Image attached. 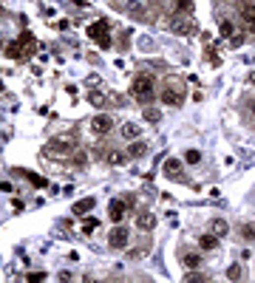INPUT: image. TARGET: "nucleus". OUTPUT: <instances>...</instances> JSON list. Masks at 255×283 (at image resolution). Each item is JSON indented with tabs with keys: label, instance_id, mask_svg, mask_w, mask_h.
<instances>
[{
	"label": "nucleus",
	"instance_id": "1",
	"mask_svg": "<svg viewBox=\"0 0 255 283\" xmlns=\"http://www.w3.org/2000/svg\"><path fill=\"white\" fill-rule=\"evenodd\" d=\"M37 51V37L32 31H20L17 40H12L9 45H3V54L9 60H29Z\"/></svg>",
	"mask_w": 255,
	"mask_h": 283
},
{
	"label": "nucleus",
	"instance_id": "2",
	"mask_svg": "<svg viewBox=\"0 0 255 283\" xmlns=\"http://www.w3.org/2000/svg\"><path fill=\"white\" fill-rule=\"evenodd\" d=\"M187 96V88H185V79L182 77H164L162 82V91H159V99L167 105V108H179Z\"/></svg>",
	"mask_w": 255,
	"mask_h": 283
},
{
	"label": "nucleus",
	"instance_id": "3",
	"mask_svg": "<svg viewBox=\"0 0 255 283\" xmlns=\"http://www.w3.org/2000/svg\"><path fill=\"white\" fill-rule=\"evenodd\" d=\"M130 96L139 102V105H151L153 96H156V82H153L151 74H136L133 82H130Z\"/></svg>",
	"mask_w": 255,
	"mask_h": 283
},
{
	"label": "nucleus",
	"instance_id": "4",
	"mask_svg": "<svg viewBox=\"0 0 255 283\" xmlns=\"http://www.w3.org/2000/svg\"><path fill=\"white\" fill-rule=\"evenodd\" d=\"M74 142H60V139H54V142H48L46 147H43V158L46 161H51V164H71L68 158L74 156Z\"/></svg>",
	"mask_w": 255,
	"mask_h": 283
},
{
	"label": "nucleus",
	"instance_id": "5",
	"mask_svg": "<svg viewBox=\"0 0 255 283\" xmlns=\"http://www.w3.org/2000/svg\"><path fill=\"white\" fill-rule=\"evenodd\" d=\"M85 31H88V37H91V40H96V43L102 45V48H108V45H111V23H108V20L91 23Z\"/></svg>",
	"mask_w": 255,
	"mask_h": 283
},
{
	"label": "nucleus",
	"instance_id": "6",
	"mask_svg": "<svg viewBox=\"0 0 255 283\" xmlns=\"http://www.w3.org/2000/svg\"><path fill=\"white\" fill-rule=\"evenodd\" d=\"M111 127H114V119H111L108 113H96V116L91 119V130L96 136H108L111 133Z\"/></svg>",
	"mask_w": 255,
	"mask_h": 283
},
{
	"label": "nucleus",
	"instance_id": "7",
	"mask_svg": "<svg viewBox=\"0 0 255 283\" xmlns=\"http://www.w3.org/2000/svg\"><path fill=\"white\" fill-rule=\"evenodd\" d=\"M128 238H130L128 226H114V229H111V235H108V244H111L114 249H125L128 247Z\"/></svg>",
	"mask_w": 255,
	"mask_h": 283
},
{
	"label": "nucleus",
	"instance_id": "8",
	"mask_svg": "<svg viewBox=\"0 0 255 283\" xmlns=\"http://www.w3.org/2000/svg\"><path fill=\"white\" fill-rule=\"evenodd\" d=\"M125 213H128L125 201H122V198H114V201H111V207H108V215H111V221H116V224H119V221L125 218Z\"/></svg>",
	"mask_w": 255,
	"mask_h": 283
},
{
	"label": "nucleus",
	"instance_id": "9",
	"mask_svg": "<svg viewBox=\"0 0 255 283\" xmlns=\"http://www.w3.org/2000/svg\"><path fill=\"white\" fill-rule=\"evenodd\" d=\"M125 153L122 150H102V161H108L111 167H119V164H125Z\"/></svg>",
	"mask_w": 255,
	"mask_h": 283
},
{
	"label": "nucleus",
	"instance_id": "10",
	"mask_svg": "<svg viewBox=\"0 0 255 283\" xmlns=\"http://www.w3.org/2000/svg\"><path fill=\"white\" fill-rule=\"evenodd\" d=\"M164 173L170 176V179H179V181H185V173H182V164H179V158H167L164 161Z\"/></svg>",
	"mask_w": 255,
	"mask_h": 283
},
{
	"label": "nucleus",
	"instance_id": "11",
	"mask_svg": "<svg viewBox=\"0 0 255 283\" xmlns=\"http://www.w3.org/2000/svg\"><path fill=\"white\" fill-rule=\"evenodd\" d=\"M170 31H176V34H193V31H196V23H193V20H173V23H170Z\"/></svg>",
	"mask_w": 255,
	"mask_h": 283
},
{
	"label": "nucleus",
	"instance_id": "12",
	"mask_svg": "<svg viewBox=\"0 0 255 283\" xmlns=\"http://www.w3.org/2000/svg\"><path fill=\"white\" fill-rule=\"evenodd\" d=\"M210 232H213V235H219V238H224L227 232H230V224H227L224 218H213V221H210Z\"/></svg>",
	"mask_w": 255,
	"mask_h": 283
},
{
	"label": "nucleus",
	"instance_id": "13",
	"mask_svg": "<svg viewBox=\"0 0 255 283\" xmlns=\"http://www.w3.org/2000/svg\"><path fill=\"white\" fill-rule=\"evenodd\" d=\"M136 226H139L142 232H151L153 226H156V218H153L151 213H139V218H136Z\"/></svg>",
	"mask_w": 255,
	"mask_h": 283
},
{
	"label": "nucleus",
	"instance_id": "14",
	"mask_svg": "<svg viewBox=\"0 0 255 283\" xmlns=\"http://www.w3.org/2000/svg\"><path fill=\"white\" fill-rule=\"evenodd\" d=\"M88 164V153L82 147H74V156H71V167H85Z\"/></svg>",
	"mask_w": 255,
	"mask_h": 283
},
{
	"label": "nucleus",
	"instance_id": "15",
	"mask_svg": "<svg viewBox=\"0 0 255 283\" xmlns=\"http://www.w3.org/2000/svg\"><path fill=\"white\" fill-rule=\"evenodd\" d=\"M241 17H244V23H250V26H253V31H255V3H244V6H241Z\"/></svg>",
	"mask_w": 255,
	"mask_h": 283
},
{
	"label": "nucleus",
	"instance_id": "16",
	"mask_svg": "<svg viewBox=\"0 0 255 283\" xmlns=\"http://www.w3.org/2000/svg\"><path fill=\"white\" fill-rule=\"evenodd\" d=\"M198 247L204 249V252H213V249L219 247V235H213V232H210V235H201V241H198Z\"/></svg>",
	"mask_w": 255,
	"mask_h": 283
},
{
	"label": "nucleus",
	"instance_id": "17",
	"mask_svg": "<svg viewBox=\"0 0 255 283\" xmlns=\"http://www.w3.org/2000/svg\"><path fill=\"white\" fill-rule=\"evenodd\" d=\"M94 204H96L94 198H82V201H77V204H74V215H85V213H91Z\"/></svg>",
	"mask_w": 255,
	"mask_h": 283
},
{
	"label": "nucleus",
	"instance_id": "18",
	"mask_svg": "<svg viewBox=\"0 0 255 283\" xmlns=\"http://www.w3.org/2000/svg\"><path fill=\"white\" fill-rule=\"evenodd\" d=\"M148 153V145L145 142H133V145L128 147V158H139V156H145Z\"/></svg>",
	"mask_w": 255,
	"mask_h": 283
},
{
	"label": "nucleus",
	"instance_id": "19",
	"mask_svg": "<svg viewBox=\"0 0 255 283\" xmlns=\"http://www.w3.org/2000/svg\"><path fill=\"white\" fill-rule=\"evenodd\" d=\"M193 11V0H173V14H190Z\"/></svg>",
	"mask_w": 255,
	"mask_h": 283
},
{
	"label": "nucleus",
	"instance_id": "20",
	"mask_svg": "<svg viewBox=\"0 0 255 283\" xmlns=\"http://www.w3.org/2000/svg\"><path fill=\"white\" fill-rule=\"evenodd\" d=\"M142 116H145V122H159L162 119V113H159V108H153V105H145V111H142Z\"/></svg>",
	"mask_w": 255,
	"mask_h": 283
},
{
	"label": "nucleus",
	"instance_id": "21",
	"mask_svg": "<svg viewBox=\"0 0 255 283\" xmlns=\"http://www.w3.org/2000/svg\"><path fill=\"white\" fill-rule=\"evenodd\" d=\"M17 176H26V179L32 181L34 187H46V184H48V181L43 179V176H37V173H29V170H17Z\"/></svg>",
	"mask_w": 255,
	"mask_h": 283
},
{
	"label": "nucleus",
	"instance_id": "22",
	"mask_svg": "<svg viewBox=\"0 0 255 283\" xmlns=\"http://www.w3.org/2000/svg\"><path fill=\"white\" fill-rule=\"evenodd\" d=\"M238 235H241L244 241H255V224H253V221L241 224V226H238Z\"/></svg>",
	"mask_w": 255,
	"mask_h": 283
},
{
	"label": "nucleus",
	"instance_id": "23",
	"mask_svg": "<svg viewBox=\"0 0 255 283\" xmlns=\"http://www.w3.org/2000/svg\"><path fill=\"white\" fill-rule=\"evenodd\" d=\"M219 34H221V37H227V40L235 37V26H232V20H221L219 23Z\"/></svg>",
	"mask_w": 255,
	"mask_h": 283
},
{
	"label": "nucleus",
	"instance_id": "24",
	"mask_svg": "<svg viewBox=\"0 0 255 283\" xmlns=\"http://www.w3.org/2000/svg\"><path fill=\"white\" fill-rule=\"evenodd\" d=\"M122 136H125V139H136V136H139V125L125 122L122 125Z\"/></svg>",
	"mask_w": 255,
	"mask_h": 283
},
{
	"label": "nucleus",
	"instance_id": "25",
	"mask_svg": "<svg viewBox=\"0 0 255 283\" xmlns=\"http://www.w3.org/2000/svg\"><path fill=\"white\" fill-rule=\"evenodd\" d=\"M182 260H185V266H187V269H198V266H201V258H198L196 252H187V255H185Z\"/></svg>",
	"mask_w": 255,
	"mask_h": 283
},
{
	"label": "nucleus",
	"instance_id": "26",
	"mask_svg": "<svg viewBox=\"0 0 255 283\" xmlns=\"http://www.w3.org/2000/svg\"><path fill=\"white\" fill-rule=\"evenodd\" d=\"M227 278H230V281H241V278H244V269H241V263H232L230 269H227Z\"/></svg>",
	"mask_w": 255,
	"mask_h": 283
},
{
	"label": "nucleus",
	"instance_id": "27",
	"mask_svg": "<svg viewBox=\"0 0 255 283\" xmlns=\"http://www.w3.org/2000/svg\"><path fill=\"white\" fill-rule=\"evenodd\" d=\"M96 226H99V221H96V218H85V221H82V232H85V235H91Z\"/></svg>",
	"mask_w": 255,
	"mask_h": 283
},
{
	"label": "nucleus",
	"instance_id": "28",
	"mask_svg": "<svg viewBox=\"0 0 255 283\" xmlns=\"http://www.w3.org/2000/svg\"><path fill=\"white\" fill-rule=\"evenodd\" d=\"M185 161H187V164H198V161H201V153H198V150H187Z\"/></svg>",
	"mask_w": 255,
	"mask_h": 283
},
{
	"label": "nucleus",
	"instance_id": "29",
	"mask_svg": "<svg viewBox=\"0 0 255 283\" xmlns=\"http://www.w3.org/2000/svg\"><path fill=\"white\" fill-rule=\"evenodd\" d=\"M148 252H151L148 247H136V249H130V252H128V258H145Z\"/></svg>",
	"mask_w": 255,
	"mask_h": 283
},
{
	"label": "nucleus",
	"instance_id": "30",
	"mask_svg": "<svg viewBox=\"0 0 255 283\" xmlns=\"http://www.w3.org/2000/svg\"><path fill=\"white\" fill-rule=\"evenodd\" d=\"M29 281H46V272H32Z\"/></svg>",
	"mask_w": 255,
	"mask_h": 283
},
{
	"label": "nucleus",
	"instance_id": "31",
	"mask_svg": "<svg viewBox=\"0 0 255 283\" xmlns=\"http://www.w3.org/2000/svg\"><path fill=\"white\" fill-rule=\"evenodd\" d=\"M12 190V184H9V181H0V192H9Z\"/></svg>",
	"mask_w": 255,
	"mask_h": 283
},
{
	"label": "nucleus",
	"instance_id": "32",
	"mask_svg": "<svg viewBox=\"0 0 255 283\" xmlns=\"http://www.w3.org/2000/svg\"><path fill=\"white\" fill-rule=\"evenodd\" d=\"M247 111H250V113L255 116V99H250V105H247Z\"/></svg>",
	"mask_w": 255,
	"mask_h": 283
},
{
	"label": "nucleus",
	"instance_id": "33",
	"mask_svg": "<svg viewBox=\"0 0 255 283\" xmlns=\"http://www.w3.org/2000/svg\"><path fill=\"white\" fill-rule=\"evenodd\" d=\"M250 82H253V85H255V71H250Z\"/></svg>",
	"mask_w": 255,
	"mask_h": 283
},
{
	"label": "nucleus",
	"instance_id": "34",
	"mask_svg": "<svg viewBox=\"0 0 255 283\" xmlns=\"http://www.w3.org/2000/svg\"><path fill=\"white\" fill-rule=\"evenodd\" d=\"M3 17H6V11H3V9H0V20H3Z\"/></svg>",
	"mask_w": 255,
	"mask_h": 283
},
{
	"label": "nucleus",
	"instance_id": "35",
	"mask_svg": "<svg viewBox=\"0 0 255 283\" xmlns=\"http://www.w3.org/2000/svg\"><path fill=\"white\" fill-rule=\"evenodd\" d=\"M0 51H3V40H0Z\"/></svg>",
	"mask_w": 255,
	"mask_h": 283
},
{
	"label": "nucleus",
	"instance_id": "36",
	"mask_svg": "<svg viewBox=\"0 0 255 283\" xmlns=\"http://www.w3.org/2000/svg\"><path fill=\"white\" fill-rule=\"evenodd\" d=\"M0 91H3V85H0Z\"/></svg>",
	"mask_w": 255,
	"mask_h": 283
},
{
	"label": "nucleus",
	"instance_id": "37",
	"mask_svg": "<svg viewBox=\"0 0 255 283\" xmlns=\"http://www.w3.org/2000/svg\"><path fill=\"white\" fill-rule=\"evenodd\" d=\"M253 125H255V119H253Z\"/></svg>",
	"mask_w": 255,
	"mask_h": 283
}]
</instances>
